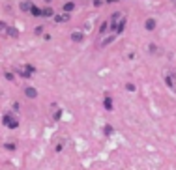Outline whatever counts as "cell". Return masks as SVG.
Listing matches in <instances>:
<instances>
[{"instance_id":"1","label":"cell","mask_w":176,"mask_h":170,"mask_svg":"<svg viewBox=\"0 0 176 170\" xmlns=\"http://www.w3.org/2000/svg\"><path fill=\"white\" fill-rule=\"evenodd\" d=\"M109 28H111L114 34H122V32H124V28H126V17L122 15L116 22H111V24H109Z\"/></svg>"},{"instance_id":"2","label":"cell","mask_w":176,"mask_h":170,"mask_svg":"<svg viewBox=\"0 0 176 170\" xmlns=\"http://www.w3.org/2000/svg\"><path fill=\"white\" fill-rule=\"evenodd\" d=\"M4 125H6V127H9V129H15V127L19 125V120L15 118V114L6 112V114H4Z\"/></svg>"},{"instance_id":"3","label":"cell","mask_w":176,"mask_h":170,"mask_svg":"<svg viewBox=\"0 0 176 170\" xmlns=\"http://www.w3.org/2000/svg\"><path fill=\"white\" fill-rule=\"evenodd\" d=\"M165 82H167V86L176 94V77L173 73H167V75H165Z\"/></svg>"},{"instance_id":"4","label":"cell","mask_w":176,"mask_h":170,"mask_svg":"<svg viewBox=\"0 0 176 170\" xmlns=\"http://www.w3.org/2000/svg\"><path fill=\"white\" fill-rule=\"evenodd\" d=\"M53 19L56 22H68L69 21V13H58V15H53Z\"/></svg>"},{"instance_id":"5","label":"cell","mask_w":176,"mask_h":170,"mask_svg":"<svg viewBox=\"0 0 176 170\" xmlns=\"http://www.w3.org/2000/svg\"><path fill=\"white\" fill-rule=\"evenodd\" d=\"M24 95H26V97H30V99H34V97L38 95V92H36V88L26 86V88H24Z\"/></svg>"},{"instance_id":"6","label":"cell","mask_w":176,"mask_h":170,"mask_svg":"<svg viewBox=\"0 0 176 170\" xmlns=\"http://www.w3.org/2000/svg\"><path fill=\"white\" fill-rule=\"evenodd\" d=\"M73 9H75V4L73 2H66L64 4V13H71Z\"/></svg>"},{"instance_id":"7","label":"cell","mask_w":176,"mask_h":170,"mask_svg":"<svg viewBox=\"0 0 176 170\" xmlns=\"http://www.w3.org/2000/svg\"><path fill=\"white\" fill-rule=\"evenodd\" d=\"M144 28H146V30H154V28H156V21H154V19H146Z\"/></svg>"},{"instance_id":"8","label":"cell","mask_w":176,"mask_h":170,"mask_svg":"<svg viewBox=\"0 0 176 170\" xmlns=\"http://www.w3.org/2000/svg\"><path fill=\"white\" fill-rule=\"evenodd\" d=\"M60 116H62V110L56 109V105H53V120H60Z\"/></svg>"},{"instance_id":"9","label":"cell","mask_w":176,"mask_h":170,"mask_svg":"<svg viewBox=\"0 0 176 170\" xmlns=\"http://www.w3.org/2000/svg\"><path fill=\"white\" fill-rule=\"evenodd\" d=\"M8 36H11V37H19V30L13 28V26H8Z\"/></svg>"},{"instance_id":"10","label":"cell","mask_w":176,"mask_h":170,"mask_svg":"<svg viewBox=\"0 0 176 170\" xmlns=\"http://www.w3.org/2000/svg\"><path fill=\"white\" fill-rule=\"evenodd\" d=\"M32 6H34L32 2H21V9H23V11H26V13L30 11V7H32Z\"/></svg>"},{"instance_id":"11","label":"cell","mask_w":176,"mask_h":170,"mask_svg":"<svg viewBox=\"0 0 176 170\" xmlns=\"http://www.w3.org/2000/svg\"><path fill=\"white\" fill-rule=\"evenodd\" d=\"M54 15V11L51 9V7H45V9H41V17H53Z\"/></svg>"},{"instance_id":"12","label":"cell","mask_w":176,"mask_h":170,"mask_svg":"<svg viewBox=\"0 0 176 170\" xmlns=\"http://www.w3.org/2000/svg\"><path fill=\"white\" fill-rule=\"evenodd\" d=\"M71 39H73V41H77V43H79V41H83V32H73V34H71Z\"/></svg>"},{"instance_id":"13","label":"cell","mask_w":176,"mask_h":170,"mask_svg":"<svg viewBox=\"0 0 176 170\" xmlns=\"http://www.w3.org/2000/svg\"><path fill=\"white\" fill-rule=\"evenodd\" d=\"M103 105H105V109H107V110H111V109H113V99L107 95V97L103 99Z\"/></svg>"},{"instance_id":"14","label":"cell","mask_w":176,"mask_h":170,"mask_svg":"<svg viewBox=\"0 0 176 170\" xmlns=\"http://www.w3.org/2000/svg\"><path fill=\"white\" fill-rule=\"evenodd\" d=\"M30 13H32L34 17H41V9H39V7H36V6H32V7H30Z\"/></svg>"},{"instance_id":"15","label":"cell","mask_w":176,"mask_h":170,"mask_svg":"<svg viewBox=\"0 0 176 170\" xmlns=\"http://www.w3.org/2000/svg\"><path fill=\"white\" fill-rule=\"evenodd\" d=\"M107 30H109V22H107V21H103V22H101V26H99V34L103 36Z\"/></svg>"},{"instance_id":"16","label":"cell","mask_w":176,"mask_h":170,"mask_svg":"<svg viewBox=\"0 0 176 170\" xmlns=\"http://www.w3.org/2000/svg\"><path fill=\"white\" fill-rule=\"evenodd\" d=\"M0 34H8V24L0 21Z\"/></svg>"},{"instance_id":"17","label":"cell","mask_w":176,"mask_h":170,"mask_svg":"<svg viewBox=\"0 0 176 170\" xmlns=\"http://www.w3.org/2000/svg\"><path fill=\"white\" fill-rule=\"evenodd\" d=\"M6 79H8V80H15V75L9 73V71H6Z\"/></svg>"},{"instance_id":"18","label":"cell","mask_w":176,"mask_h":170,"mask_svg":"<svg viewBox=\"0 0 176 170\" xmlns=\"http://www.w3.org/2000/svg\"><path fill=\"white\" fill-rule=\"evenodd\" d=\"M105 135H113V127L111 125H105Z\"/></svg>"},{"instance_id":"19","label":"cell","mask_w":176,"mask_h":170,"mask_svg":"<svg viewBox=\"0 0 176 170\" xmlns=\"http://www.w3.org/2000/svg\"><path fill=\"white\" fill-rule=\"evenodd\" d=\"M113 41H114V37H107V39L103 41V45H109V43H113Z\"/></svg>"},{"instance_id":"20","label":"cell","mask_w":176,"mask_h":170,"mask_svg":"<svg viewBox=\"0 0 176 170\" xmlns=\"http://www.w3.org/2000/svg\"><path fill=\"white\" fill-rule=\"evenodd\" d=\"M103 2H105V0H94V6H101Z\"/></svg>"},{"instance_id":"21","label":"cell","mask_w":176,"mask_h":170,"mask_svg":"<svg viewBox=\"0 0 176 170\" xmlns=\"http://www.w3.org/2000/svg\"><path fill=\"white\" fill-rule=\"evenodd\" d=\"M107 2H116V0H107Z\"/></svg>"},{"instance_id":"22","label":"cell","mask_w":176,"mask_h":170,"mask_svg":"<svg viewBox=\"0 0 176 170\" xmlns=\"http://www.w3.org/2000/svg\"><path fill=\"white\" fill-rule=\"evenodd\" d=\"M173 75H174V77H176V71H173Z\"/></svg>"},{"instance_id":"23","label":"cell","mask_w":176,"mask_h":170,"mask_svg":"<svg viewBox=\"0 0 176 170\" xmlns=\"http://www.w3.org/2000/svg\"><path fill=\"white\" fill-rule=\"evenodd\" d=\"M47 2H51V0H47Z\"/></svg>"}]
</instances>
